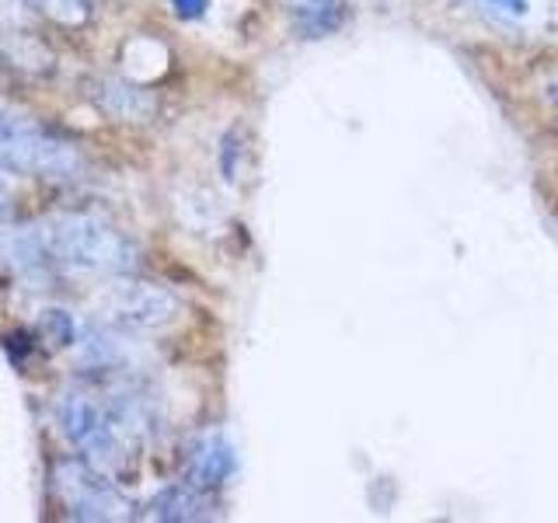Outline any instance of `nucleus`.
Segmentation results:
<instances>
[{
	"label": "nucleus",
	"mask_w": 558,
	"mask_h": 523,
	"mask_svg": "<svg viewBox=\"0 0 558 523\" xmlns=\"http://www.w3.org/2000/svg\"><path fill=\"white\" fill-rule=\"evenodd\" d=\"M43 255L77 272H130L136 269V244L98 217H60L39 227Z\"/></svg>",
	"instance_id": "f257e3e1"
},
{
	"label": "nucleus",
	"mask_w": 558,
	"mask_h": 523,
	"mask_svg": "<svg viewBox=\"0 0 558 523\" xmlns=\"http://www.w3.org/2000/svg\"><path fill=\"white\" fill-rule=\"evenodd\" d=\"M0 165L8 171H22V174H70L81 161L70 144L49 136L43 130H28V126H14V122H0Z\"/></svg>",
	"instance_id": "f03ea898"
},
{
	"label": "nucleus",
	"mask_w": 558,
	"mask_h": 523,
	"mask_svg": "<svg viewBox=\"0 0 558 523\" xmlns=\"http://www.w3.org/2000/svg\"><path fill=\"white\" fill-rule=\"evenodd\" d=\"M57 485H60L66 506L74 510V516H84V520H122V516H130V502L81 461H63L57 467Z\"/></svg>",
	"instance_id": "7ed1b4c3"
},
{
	"label": "nucleus",
	"mask_w": 558,
	"mask_h": 523,
	"mask_svg": "<svg viewBox=\"0 0 558 523\" xmlns=\"http://www.w3.org/2000/svg\"><path fill=\"white\" fill-rule=\"evenodd\" d=\"M105 307L130 328H161L179 314V301L154 283H119L105 293Z\"/></svg>",
	"instance_id": "20e7f679"
},
{
	"label": "nucleus",
	"mask_w": 558,
	"mask_h": 523,
	"mask_svg": "<svg viewBox=\"0 0 558 523\" xmlns=\"http://www.w3.org/2000/svg\"><path fill=\"white\" fill-rule=\"evenodd\" d=\"M60 423H63V433L70 436V443L81 447L92 461L98 464L116 461V453H119L116 433L109 426V418L98 412L95 401H87L84 394H66L60 401Z\"/></svg>",
	"instance_id": "39448f33"
},
{
	"label": "nucleus",
	"mask_w": 558,
	"mask_h": 523,
	"mask_svg": "<svg viewBox=\"0 0 558 523\" xmlns=\"http://www.w3.org/2000/svg\"><path fill=\"white\" fill-rule=\"evenodd\" d=\"M234 467H238V453L231 440L220 433H209L189 453V485L209 492V488L227 485V478L234 475Z\"/></svg>",
	"instance_id": "423d86ee"
},
{
	"label": "nucleus",
	"mask_w": 558,
	"mask_h": 523,
	"mask_svg": "<svg viewBox=\"0 0 558 523\" xmlns=\"http://www.w3.org/2000/svg\"><path fill=\"white\" fill-rule=\"evenodd\" d=\"M287 11L296 35L304 39H328L349 22L345 0H290Z\"/></svg>",
	"instance_id": "0eeeda50"
},
{
	"label": "nucleus",
	"mask_w": 558,
	"mask_h": 523,
	"mask_svg": "<svg viewBox=\"0 0 558 523\" xmlns=\"http://www.w3.org/2000/svg\"><path fill=\"white\" fill-rule=\"evenodd\" d=\"M95 101L112 119H122V122H144L154 112L150 92H144V87L130 84V81H98L95 84Z\"/></svg>",
	"instance_id": "6e6552de"
},
{
	"label": "nucleus",
	"mask_w": 558,
	"mask_h": 523,
	"mask_svg": "<svg viewBox=\"0 0 558 523\" xmlns=\"http://www.w3.org/2000/svg\"><path fill=\"white\" fill-rule=\"evenodd\" d=\"M203 510H206L203 488H196V485H179V488H165V492L154 499L150 516L154 520H199Z\"/></svg>",
	"instance_id": "1a4fd4ad"
},
{
	"label": "nucleus",
	"mask_w": 558,
	"mask_h": 523,
	"mask_svg": "<svg viewBox=\"0 0 558 523\" xmlns=\"http://www.w3.org/2000/svg\"><path fill=\"white\" fill-rule=\"evenodd\" d=\"M471 4L478 8L482 17H488V22L502 28L527 25L534 14V0H471Z\"/></svg>",
	"instance_id": "9d476101"
},
{
	"label": "nucleus",
	"mask_w": 558,
	"mask_h": 523,
	"mask_svg": "<svg viewBox=\"0 0 558 523\" xmlns=\"http://www.w3.org/2000/svg\"><path fill=\"white\" fill-rule=\"evenodd\" d=\"M32 4L43 8L52 17H60L66 25H77L87 17V0H32Z\"/></svg>",
	"instance_id": "9b49d317"
},
{
	"label": "nucleus",
	"mask_w": 558,
	"mask_h": 523,
	"mask_svg": "<svg viewBox=\"0 0 558 523\" xmlns=\"http://www.w3.org/2000/svg\"><path fill=\"white\" fill-rule=\"evenodd\" d=\"M46 331L52 339H57L60 345H70L74 342V321H70V314L66 311H46V318H43Z\"/></svg>",
	"instance_id": "f8f14e48"
},
{
	"label": "nucleus",
	"mask_w": 558,
	"mask_h": 523,
	"mask_svg": "<svg viewBox=\"0 0 558 523\" xmlns=\"http://www.w3.org/2000/svg\"><path fill=\"white\" fill-rule=\"evenodd\" d=\"M168 4L174 8V14L185 17V22H196V17H203V14H206L209 0H168Z\"/></svg>",
	"instance_id": "ddd939ff"
},
{
	"label": "nucleus",
	"mask_w": 558,
	"mask_h": 523,
	"mask_svg": "<svg viewBox=\"0 0 558 523\" xmlns=\"http://www.w3.org/2000/svg\"><path fill=\"white\" fill-rule=\"evenodd\" d=\"M551 101H555V109H558V87H551Z\"/></svg>",
	"instance_id": "4468645a"
}]
</instances>
